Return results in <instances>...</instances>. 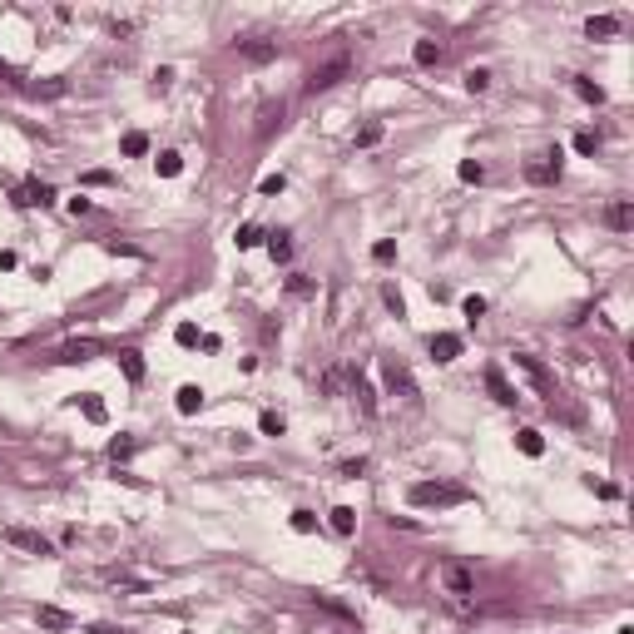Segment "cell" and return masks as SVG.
I'll list each match as a JSON object with an SVG mask.
<instances>
[{
  "label": "cell",
  "mask_w": 634,
  "mask_h": 634,
  "mask_svg": "<svg viewBox=\"0 0 634 634\" xmlns=\"http://www.w3.org/2000/svg\"><path fill=\"white\" fill-rule=\"evenodd\" d=\"M525 179H531V183H560V149L531 159V164H525Z\"/></svg>",
  "instance_id": "cell-7"
},
{
  "label": "cell",
  "mask_w": 634,
  "mask_h": 634,
  "mask_svg": "<svg viewBox=\"0 0 634 634\" xmlns=\"http://www.w3.org/2000/svg\"><path fill=\"white\" fill-rule=\"evenodd\" d=\"M79 183H90V188H104V183H114V174H110V168H90V174H84Z\"/></svg>",
  "instance_id": "cell-40"
},
{
  "label": "cell",
  "mask_w": 634,
  "mask_h": 634,
  "mask_svg": "<svg viewBox=\"0 0 634 634\" xmlns=\"http://www.w3.org/2000/svg\"><path fill=\"white\" fill-rule=\"evenodd\" d=\"M411 60H416L421 70H431V65H441V45H436V40H416V45H411Z\"/></svg>",
  "instance_id": "cell-19"
},
{
  "label": "cell",
  "mask_w": 634,
  "mask_h": 634,
  "mask_svg": "<svg viewBox=\"0 0 634 634\" xmlns=\"http://www.w3.org/2000/svg\"><path fill=\"white\" fill-rule=\"evenodd\" d=\"M35 624L40 629H75V615H65L60 605H40L35 609Z\"/></svg>",
  "instance_id": "cell-11"
},
{
  "label": "cell",
  "mask_w": 634,
  "mask_h": 634,
  "mask_svg": "<svg viewBox=\"0 0 634 634\" xmlns=\"http://www.w3.org/2000/svg\"><path fill=\"white\" fill-rule=\"evenodd\" d=\"M570 79H575V94H580L585 104H605V90H600V84H589V79H580V75H570Z\"/></svg>",
  "instance_id": "cell-28"
},
{
  "label": "cell",
  "mask_w": 634,
  "mask_h": 634,
  "mask_svg": "<svg viewBox=\"0 0 634 634\" xmlns=\"http://www.w3.org/2000/svg\"><path fill=\"white\" fill-rule=\"evenodd\" d=\"M119 154H124V159H144V154H149V134H144V129H129V134L119 139Z\"/></svg>",
  "instance_id": "cell-17"
},
{
  "label": "cell",
  "mask_w": 634,
  "mask_h": 634,
  "mask_svg": "<svg viewBox=\"0 0 634 634\" xmlns=\"http://www.w3.org/2000/svg\"><path fill=\"white\" fill-rule=\"evenodd\" d=\"M25 90H30V94H65L70 84H65V79H50V84H25Z\"/></svg>",
  "instance_id": "cell-41"
},
{
  "label": "cell",
  "mask_w": 634,
  "mask_h": 634,
  "mask_svg": "<svg viewBox=\"0 0 634 634\" xmlns=\"http://www.w3.org/2000/svg\"><path fill=\"white\" fill-rule=\"evenodd\" d=\"M233 243H238V253H248V248H258V243H263V228H258V223H243L238 233H233Z\"/></svg>",
  "instance_id": "cell-26"
},
{
  "label": "cell",
  "mask_w": 634,
  "mask_h": 634,
  "mask_svg": "<svg viewBox=\"0 0 634 634\" xmlns=\"http://www.w3.org/2000/svg\"><path fill=\"white\" fill-rule=\"evenodd\" d=\"M15 263H20V258H15V253H10V248H5V253H0V272H10Z\"/></svg>",
  "instance_id": "cell-46"
},
{
  "label": "cell",
  "mask_w": 634,
  "mask_h": 634,
  "mask_svg": "<svg viewBox=\"0 0 634 634\" xmlns=\"http://www.w3.org/2000/svg\"><path fill=\"white\" fill-rule=\"evenodd\" d=\"M431 357H436V362H456V357H461V337L456 332H436L431 337Z\"/></svg>",
  "instance_id": "cell-13"
},
{
  "label": "cell",
  "mask_w": 634,
  "mask_h": 634,
  "mask_svg": "<svg viewBox=\"0 0 634 634\" xmlns=\"http://www.w3.org/2000/svg\"><path fill=\"white\" fill-rule=\"evenodd\" d=\"M461 312H466V322H481V317H485V298H481V292H471V298L461 303Z\"/></svg>",
  "instance_id": "cell-35"
},
{
  "label": "cell",
  "mask_w": 634,
  "mask_h": 634,
  "mask_svg": "<svg viewBox=\"0 0 634 634\" xmlns=\"http://www.w3.org/2000/svg\"><path fill=\"white\" fill-rule=\"evenodd\" d=\"M292 531H298V535H312V531H317V516H312V511H292Z\"/></svg>",
  "instance_id": "cell-36"
},
{
  "label": "cell",
  "mask_w": 634,
  "mask_h": 634,
  "mask_svg": "<svg viewBox=\"0 0 634 634\" xmlns=\"http://www.w3.org/2000/svg\"><path fill=\"white\" fill-rule=\"evenodd\" d=\"M154 84H159V90H168V84H174V70L159 65V70H154Z\"/></svg>",
  "instance_id": "cell-43"
},
{
  "label": "cell",
  "mask_w": 634,
  "mask_h": 634,
  "mask_svg": "<svg viewBox=\"0 0 634 634\" xmlns=\"http://www.w3.org/2000/svg\"><path fill=\"white\" fill-rule=\"evenodd\" d=\"M372 258H377V263H392V258H396V243H392V238H377V243H372Z\"/></svg>",
  "instance_id": "cell-37"
},
{
  "label": "cell",
  "mask_w": 634,
  "mask_h": 634,
  "mask_svg": "<svg viewBox=\"0 0 634 634\" xmlns=\"http://www.w3.org/2000/svg\"><path fill=\"white\" fill-rule=\"evenodd\" d=\"M352 70V60L347 55H337V60H327V65H317L312 75H307V94H322V90H332L337 79H342Z\"/></svg>",
  "instance_id": "cell-5"
},
{
  "label": "cell",
  "mask_w": 634,
  "mask_h": 634,
  "mask_svg": "<svg viewBox=\"0 0 634 634\" xmlns=\"http://www.w3.org/2000/svg\"><path fill=\"white\" fill-rule=\"evenodd\" d=\"M79 411H84V421H94V427H104V416H110V411H104V401H99L94 392H84V396H79Z\"/></svg>",
  "instance_id": "cell-25"
},
{
  "label": "cell",
  "mask_w": 634,
  "mask_h": 634,
  "mask_svg": "<svg viewBox=\"0 0 634 634\" xmlns=\"http://www.w3.org/2000/svg\"><path fill=\"white\" fill-rule=\"evenodd\" d=\"M585 35H589V40H609V35H620V20H615V15H589Z\"/></svg>",
  "instance_id": "cell-18"
},
{
  "label": "cell",
  "mask_w": 634,
  "mask_h": 634,
  "mask_svg": "<svg viewBox=\"0 0 634 634\" xmlns=\"http://www.w3.org/2000/svg\"><path fill=\"white\" fill-rule=\"evenodd\" d=\"M90 208H94V203L84 199V194H79V199H70V214H75V218H79V214H90Z\"/></svg>",
  "instance_id": "cell-45"
},
{
  "label": "cell",
  "mask_w": 634,
  "mask_h": 634,
  "mask_svg": "<svg viewBox=\"0 0 634 634\" xmlns=\"http://www.w3.org/2000/svg\"><path fill=\"white\" fill-rule=\"evenodd\" d=\"M327 520H332V531H337V535H352V531H357V511H352V505H332Z\"/></svg>",
  "instance_id": "cell-20"
},
{
  "label": "cell",
  "mask_w": 634,
  "mask_h": 634,
  "mask_svg": "<svg viewBox=\"0 0 634 634\" xmlns=\"http://www.w3.org/2000/svg\"><path fill=\"white\" fill-rule=\"evenodd\" d=\"M5 540L15 545V550H25V555H55V545L40 531H30V525H5Z\"/></svg>",
  "instance_id": "cell-4"
},
{
  "label": "cell",
  "mask_w": 634,
  "mask_h": 634,
  "mask_svg": "<svg viewBox=\"0 0 634 634\" xmlns=\"http://www.w3.org/2000/svg\"><path fill=\"white\" fill-rule=\"evenodd\" d=\"M94 352H99L94 337H79V342H65V347H60V362H90Z\"/></svg>",
  "instance_id": "cell-14"
},
{
  "label": "cell",
  "mask_w": 634,
  "mask_h": 634,
  "mask_svg": "<svg viewBox=\"0 0 634 634\" xmlns=\"http://www.w3.org/2000/svg\"><path fill=\"white\" fill-rule=\"evenodd\" d=\"M615 634H634V624H620V629H615Z\"/></svg>",
  "instance_id": "cell-48"
},
{
  "label": "cell",
  "mask_w": 634,
  "mask_h": 634,
  "mask_svg": "<svg viewBox=\"0 0 634 634\" xmlns=\"http://www.w3.org/2000/svg\"><path fill=\"white\" fill-rule=\"evenodd\" d=\"M605 223L615 228V233H629V228H634V208H629V199H615V203H609V208H605Z\"/></svg>",
  "instance_id": "cell-12"
},
{
  "label": "cell",
  "mask_w": 634,
  "mask_h": 634,
  "mask_svg": "<svg viewBox=\"0 0 634 634\" xmlns=\"http://www.w3.org/2000/svg\"><path fill=\"white\" fill-rule=\"evenodd\" d=\"M154 168H159V179H179V174H183V154H179V149H164V154L154 159Z\"/></svg>",
  "instance_id": "cell-22"
},
{
  "label": "cell",
  "mask_w": 634,
  "mask_h": 634,
  "mask_svg": "<svg viewBox=\"0 0 634 634\" xmlns=\"http://www.w3.org/2000/svg\"><path fill=\"white\" fill-rule=\"evenodd\" d=\"M119 372L129 377V382H144V352H134V347H124V352H119Z\"/></svg>",
  "instance_id": "cell-21"
},
{
  "label": "cell",
  "mask_w": 634,
  "mask_h": 634,
  "mask_svg": "<svg viewBox=\"0 0 634 634\" xmlns=\"http://www.w3.org/2000/svg\"><path fill=\"white\" fill-rule=\"evenodd\" d=\"M485 392H491L496 401H500V407H516V401H520V392L511 387V382H505V372L491 362V367H485Z\"/></svg>",
  "instance_id": "cell-8"
},
{
  "label": "cell",
  "mask_w": 634,
  "mask_h": 634,
  "mask_svg": "<svg viewBox=\"0 0 634 634\" xmlns=\"http://www.w3.org/2000/svg\"><path fill=\"white\" fill-rule=\"evenodd\" d=\"M283 188H288V179H283V174H268V179L258 183V194H283Z\"/></svg>",
  "instance_id": "cell-42"
},
{
  "label": "cell",
  "mask_w": 634,
  "mask_h": 634,
  "mask_svg": "<svg viewBox=\"0 0 634 634\" xmlns=\"http://www.w3.org/2000/svg\"><path fill=\"white\" fill-rule=\"evenodd\" d=\"M134 446H139L134 436H114V441H110V461H129V456H134Z\"/></svg>",
  "instance_id": "cell-31"
},
{
  "label": "cell",
  "mask_w": 634,
  "mask_h": 634,
  "mask_svg": "<svg viewBox=\"0 0 634 634\" xmlns=\"http://www.w3.org/2000/svg\"><path fill=\"white\" fill-rule=\"evenodd\" d=\"M268 253H272V263H288V258H292L288 233H268Z\"/></svg>",
  "instance_id": "cell-29"
},
{
  "label": "cell",
  "mask_w": 634,
  "mask_h": 634,
  "mask_svg": "<svg viewBox=\"0 0 634 634\" xmlns=\"http://www.w3.org/2000/svg\"><path fill=\"white\" fill-rule=\"evenodd\" d=\"M317 634H357L352 624H342V629H327V624H317Z\"/></svg>",
  "instance_id": "cell-47"
},
{
  "label": "cell",
  "mask_w": 634,
  "mask_h": 634,
  "mask_svg": "<svg viewBox=\"0 0 634 634\" xmlns=\"http://www.w3.org/2000/svg\"><path fill=\"white\" fill-rule=\"evenodd\" d=\"M575 154L595 159V154H600V134H595V129H580V134H575Z\"/></svg>",
  "instance_id": "cell-27"
},
{
  "label": "cell",
  "mask_w": 634,
  "mask_h": 634,
  "mask_svg": "<svg viewBox=\"0 0 634 634\" xmlns=\"http://www.w3.org/2000/svg\"><path fill=\"white\" fill-rule=\"evenodd\" d=\"M238 55L248 60V65H272V60H278V45H272V40H238Z\"/></svg>",
  "instance_id": "cell-9"
},
{
  "label": "cell",
  "mask_w": 634,
  "mask_h": 634,
  "mask_svg": "<svg viewBox=\"0 0 634 634\" xmlns=\"http://www.w3.org/2000/svg\"><path fill=\"white\" fill-rule=\"evenodd\" d=\"M516 446H520L525 456H545V436H540L535 427H525V431H516Z\"/></svg>",
  "instance_id": "cell-23"
},
{
  "label": "cell",
  "mask_w": 634,
  "mask_h": 634,
  "mask_svg": "<svg viewBox=\"0 0 634 634\" xmlns=\"http://www.w3.org/2000/svg\"><path fill=\"white\" fill-rule=\"evenodd\" d=\"M456 174L466 179V183H481V179H485V164H481V159H461V168H456Z\"/></svg>",
  "instance_id": "cell-33"
},
{
  "label": "cell",
  "mask_w": 634,
  "mask_h": 634,
  "mask_svg": "<svg viewBox=\"0 0 634 634\" xmlns=\"http://www.w3.org/2000/svg\"><path fill=\"white\" fill-rule=\"evenodd\" d=\"M174 407H179L183 416H194V411L203 407V387H194V382H183V387L174 392Z\"/></svg>",
  "instance_id": "cell-16"
},
{
  "label": "cell",
  "mask_w": 634,
  "mask_h": 634,
  "mask_svg": "<svg viewBox=\"0 0 634 634\" xmlns=\"http://www.w3.org/2000/svg\"><path fill=\"white\" fill-rule=\"evenodd\" d=\"M466 90L471 94H485V90H491V70H466Z\"/></svg>",
  "instance_id": "cell-34"
},
{
  "label": "cell",
  "mask_w": 634,
  "mask_h": 634,
  "mask_svg": "<svg viewBox=\"0 0 634 634\" xmlns=\"http://www.w3.org/2000/svg\"><path fill=\"white\" fill-rule=\"evenodd\" d=\"M288 292H298V298H307V292H312V283H307V278H288Z\"/></svg>",
  "instance_id": "cell-44"
},
{
  "label": "cell",
  "mask_w": 634,
  "mask_h": 634,
  "mask_svg": "<svg viewBox=\"0 0 634 634\" xmlns=\"http://www.w3.org/2000/svg\"><path fill=\"white\" fill-rule=\"evenodd\" d=\"M342 382H347V367H332V372L322 377V392H332V396H337V392H342Z\"/></svg>",
  "instance_id": "cell-38"
},
{
  "label": "cell",
  "mask_w": 634,
  "mask_h": 634,
  "mask_svg": "<svg viewBox=\"0 0 634 634\" xmlns=\"http://www.w3.org/2000/svg\"><path fill=\"white\" fill-rule=\"evenodd\" d=\"M258 431H263V436H283V431H288V421H283L278 411H263V416H258Z\"/></svg>",
  "instance_id": "cell-30"
},
{
  "label": "cell",
  "mask_w": 634,
  "mask_h": 634,
  "mask_svg": "<svg viewBox=\"0 0 634 634\" xmlns=\"http://www.w3.org/2000/svg\"><path fill=\"white\" fill-rule=\"evenodd\" d=\"M174 342H179V347H199L203 337H199V327H194V322H179V327H174Z\"/></svg>",
  "instance_id": "cell-32"
},
{
  "label": "cell",
  "mask_w": 634,
  "mask_h": 634,
  "mask_svg": "<svg viewBox=\"0 0 634 634\" xmlns=\"http://www.w3.org/2000/svg\"><path fill=\"white\" fill-rule=\"evenodd\" d=\"M347 387H352V396H357V407L372 416V411H377V396H372V387H367V377H362V372H347Z\"/></svg>",
  "instance_id": "cell-15"
},
{
  "label": "cell",
  "mask_w": 634,
  "mask_h": 634,
  "mask_svg": "<svg viewBox=\"0 0 634 634\" xmlns=\"http://www.w3.org/2000/svg\"><path fill=\"white\" fill-rule=\"evenodd\" d=\"M516 367H520L525 377H531V382H535V392H540V396L555 407V401H560V392H555V377H550V367H545L540 357H531V352H516Z\"/></svg>",
  "instance_id": "cell-2"
},
{
  "label": "cell",
  "mask_w": 634,
  "mask_h": 634,
  "mask_svg": "<svg viewBox=\"0 0 634 634\" xmlns=\"http://www.w3.org/2000/svg\"><path fill=\"white\" fill-rule=\"evenodd\" d=\"M20 203H25V208H50L55 203V188L40 183V179H30L25 188H20Z\"/></svg>",
  "instance_id": "cell-10"
},
{
  "label": "cell",
  "mask_w": 634,
  "mask_h": 634,
  "mask_svg": "<svg viewBox=\"0 0 634 634\" xmlns=\"http://www.w3.org/2000/svg\"><path fill=\"white\" fill-rule=\"evenodd\" d=\"M382 303H387V312L407 317V303H401V292H396V288H382Z\"/></svg>",
  "instance_id": "cell-39"
},
{
  "label": "cell",
  "mask_w": 634,
  "mask_h": 634,
  "mask_svg": "<svg viewBox=\"0 0 634 634\" xmlns=\"http://www.w3.org/2000/svg\"><path fill=\"white\" fill-rule=\"evenodd\" d=\"M352 144H357V149H377V144H382V124H377V119H367L362 129L352 134Z\"/></svg>",
  "instance_id": "cell-24"
},
{
  "label": "cell",
  "mask_w": 634,
  "mask_h": 634,
  "mask_svg": "<svg viewBox=\"0 0 634 634\" xmlns=\"http://www.w3.org/2000/svg\"><path fill=\"white\" fill-rule=\"evenodd\" d=\"M441 589H446V595H456V600H466V595H476V580H471L466 565L446 560V565H441Z\"/></svg>",
  "instance_id": "cell-6"
},
{
  "label": "cell",
  "mask_w": 634,
  "mask_h": 634,
  "mask_svg": "<svg viewBox=\"0 0 634 634\" xmlns=\"http://www.w3.org/2000/svg\"><path fill=\"white\" fill-rule=\"evenodd\" d=\"M382 382H387L392 396H407V401L421 396V392H416V377L407 372V362H396V357H382Z\"/></svg>",
  "instance_id": "cell-3"
},
{
  "label": "cell",
  "mask_w": 634,
  "mask_h": 634,
  "mask_svg": "<svg viewBox=\"0 0 634 634\" xmlns=\"http://www.w3.org/2000/svg\"><path fill=\"white\" fill-rule=\"evenodd\" d=\"M407 500L411 505H436V511H441V505H466L471 491H466V485H451V481H416L407 491Z\"/></svg>",
  "instance_id": "cell-1"
}]
</instances>
